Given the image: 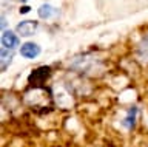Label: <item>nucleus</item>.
Listing matches in <instances>:
<instances>
[{
  "instance_id": "nucleus-1",
  "label": "nucleus",
  "mask_w": 148,
  "mask_h": 147,
  "mask_svg": "<svg viewBox=\"0 0 148 147\" xmlns=\"http://www.w3.org/2000/svg\"><path fill=\"white\" fill-rule=\"evenodd\" d=\"M49 75H51L49 67H39L37 70H34L29 75V84L34 87V88H40V85L48 79Z\"/></svg>"
},
{
  "instance_id": "nucleus-2",
  "label": "nucleus",
  "mask_w": 148,
  "mask_h": 147,
  "mask_svg": "<svg viewBox=\"0 0 148 147\" xmlns=\"http://www.w3.org/2000/svg\"><path fill=\"white\" fill-rule=\"evenodd\" d=\"M17 33L23 36V37H29V36H32L36 33V30H37V22L34 20H23L20 22V23L17 25Z\"/></svg>"
},
{
  "instance_id": "nucleus-3",
  "label": "nucleus",
  "mask_w": 148,
  "mask_h": 147,
  "mask_svg": "<svg viewBox=\"0 0 148 147\" xmlns=\"http://www.w3.org/2000/svg\"><path fill=\"white\" fill-rule=\"evenodd\" d=\"M20 54L26 59H34L40 54V47L34 42H26L20 47Z\"/></svg>"
},
{
  "instance_id": "nucleus-4",
  "label": "nucleus",
  "mask_w": 148,
  "mask_h": 147,
  "mask_svg": "<svg viewBox=\"0 0 148 147\" xmlns=\"http://www.w3.org/2000/svg\"><path fill=\"white\" fill-rule=\"evenodd\" d=\"M18 43H20V40H18V37L16 34L12 33V31H3V34H2V45H3V48H6V50H12L18 47Z\"/></svg>"
},
{
  "instance_id": "nucleus-5",
  "label": "nucleus",
  "mask_w": 148,
  "mask_h": 147,
  "mask_svg": "<svg viewBox=\"0 0 148 147\" xmlns=\"http://www.w3.org/2000/svg\"><path fill=\"white\" fill-rule=\"evenodd\" d=\"M37 12H39V16L42 17V19H49V17L57 16L59 10H56V8L51 6V5H42L39 10H37Z\"/></svg>"
},
{
  "instance_id": "nucleus-6",
  "label": "nucleus",
  "mask_w": 148,
  "mask_h": 147,
  "mask_svg": "<svg viewBox=\"0 0 148 147\" xmlns=\"http://www.w3.org/2000/svg\"><path fill=\"white\" fill-rule=\"evenodd\" d=\"M0 56H2V70L5 71L8 68V65L11 63V61H12V51L11 50H6V48H2Z\"/></svg>"
},
{
  "instance_id": "nucleus-7",
  "label": "nucleus",
  "mask_w": 148,
  "mask_h": 147,
  "mask_svg": "<svg viewBox=\"0 0 148 147\" xmlns=\"http://www.w3.org/2000/svg\"><path fill=\"white\" fill-rule=\"evenodd\" d=\"M137 54L142 61L148 62V37L143 39L140 42V45H139V48H137Z\"/></svg>"
},
{
  "instance_id": "nucleus-8",
  "label": "nucleus",
  "mask_w": 148,
  "mask_h": 147,
  "mask_svg": "<svg viewBox=\"0 0 148 147\" xmlns=\"http://www.w3.org/2000/svg\"><path fill=\"white\" fill-rule=\"evenodd\" d=\"M136 113H137V108H136V107H133L131 110H130L128 116L123 119V126L127 127V128H133V127H134V121H136Z\"/></svg>"
},
{
  "instance_id": "nucleus-9",
  "label": "nucleus",
  "mask_w": 148,
  "mask_h": 147,
  "mask_svg": "<svg viewBox=\"0 0 148 147\" xmlns=\"http://www.w3.org/2000/svg\"><path fill=\"white\" fill-rule=\"evenodd\" d=\"M29 10H31L29 6H22L20 8V14H26V12H29Z\"/></svg>"
},
{
  "instance_id": "nucleus-10",
  "label": "nucleus",
  "mask_w": 148,
  "mask_h": 147,
  "mask_svg": "<svg viewBox=\"0 0 148 147\" xmlns=\"http://www.w3.org/2000/svg\"><path fill=\"white\" fill-rule=\"evenodd\" d=\"M23 2H26V0H23Z\"/></svg>"
}]
</instances>
